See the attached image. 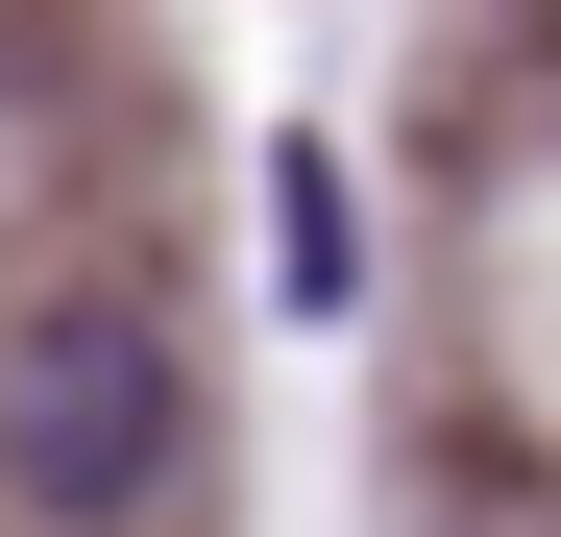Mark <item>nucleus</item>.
I'll return each mask as SVG.
<instances>
[{
	"label": "nucleus",
	"instance_id": "obj_1",
	"mask_svg": "<svg viewBox=\"0 0 561 537\" xmlns=\"http://www.w3.org/2000/svg\"><path fill=\"white\" fill-rule=\"evenodd\" d=\"M196 465V342L147 268H0V513L25 537H147Z\"/></svg>",
	"mask_w": 561,
	"mask_h": 537
}]
</instances>
